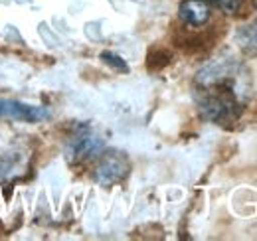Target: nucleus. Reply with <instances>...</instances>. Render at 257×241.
I'll use <instances>...</instances> for the list:
<instances>
[{
	"instance_id": "f257e3e1",
	"label": "nucleus",
	"mask_w": 257,
	"mask_h": 241,
	"mask_svg": "<svg viewBox=\"0 0 257 241\" xmlns=\"http://www.w3.org/2000/svg\"><path fill=\"white\" fill-rule=\"evenodd\" d=\"M249 77L233 58H218L206 63L194 83V101L202 119L225 125L239 119L249 99Z\"/></svg>"
},
{
	"instance_id": "f03ea898",
	"label": "nucleus",
	"mask_w": 257,
	"mask_h": 241,
	"mask_svg": "<svg viewBox=\"0 0 257 241\" xmlns=\"http://www.w3.org/2000/svg\"><path fill=\"white\" fill-rule=\"evenodd\" d=\"M103 139H99L95 133H91L87 127H81L77 135H73L65 147L67 160L71 162H81L87 158H93L103 151Z\"/></svg>"
},
{
	"instance_id": "7ed1b4c3",
	"label": "nucleus",
	"mask_w": 257,
	"mask_h": 241,
	"mask_svg": "<svg viewBox=\"0 0 257 241\" xmlns=\"http://www.w3.org/2000/svg\"><path fill=\"white\" fill-rule=\"evenodd\" d=\"M128 174V160L121 152H107L95 168V182L101 186H113Z\"/></svg>"
},
{
	"instance_id": "20e7f679",
	"label": "nucleus",
	"mask_w": 257,
	"mask_h": 241,
	"mask_svg": "<svg viewBox=\"0 0 257 241\" xmlns=\"http://www.w3.org/2000/svg\"><path fill=\"white\" fill-rule=\"evenodd\" d=\"M0 119L40 123V120L50 119V111L46 107H36L14 99H0Z\"/></svg>"
},
{
	"instance_id": "39448f33",
	"label": "nucleus",
	"mask_w": 257,
	"mask_h": 241,
	"mask_svg": "<svg viewBox=\"0 0 257 241\" xmlns=\"http://www.w3.org/2000/svg\"><path fill=\"white\" fill-rule=\"evenodd\" d=\"M212 14L210 0H182L178 6V18L188 28H204L212 20Z\"/></svg>"
},
{
	"instance_id": "423d86ee",
	"label": "nucleus",
	"mask_w": 257,
	"mask_h": 241,
	"mask_svg": "<svg viewBox=\"0 0 257 241\" xmlns=\"http://www.w3.org/2000/svg\"><path fill=\"white\" fill-rule=\"evenodd\" d=\"M235 40H237V46L241 48L243 54L257 56V20L247 24V26H243L241 30L237 32Z\"/></svg>"
},
{
	"instance_id": "0eeeda50",
	"label": "nucleus",
	"mask_w": 257,
	"mask_h": 241,
	"mask_svg": "<svg viewBox=\"0 0 257 241\" xmlns=\"http://www.w3.org/2000/svg\"><path fill=\"white\" fill-rule=\"evenodd\" d=\"M101 60L105 61V63H109V65H113L117 71H128L125 60L119 58V56H115V54H111V52H103V54H101Z\"/></svg>"
},
{
	"instance_id": "6e6552de",
	"label": "nucleus",
	"mask_w": 257,
	"mask_h": 241,
	"mask_svg": "<svg viewBox=\"0 0 257 241\" xmlns=\"http://www.w3.org/2000/svg\"><path fill=\"white\" fill-rule=\"evenodd\" d=\"M216 4L220 6V10H224L225 14H235L241 8L243 0H216Z\"/></svg>"
}]
</instances>
